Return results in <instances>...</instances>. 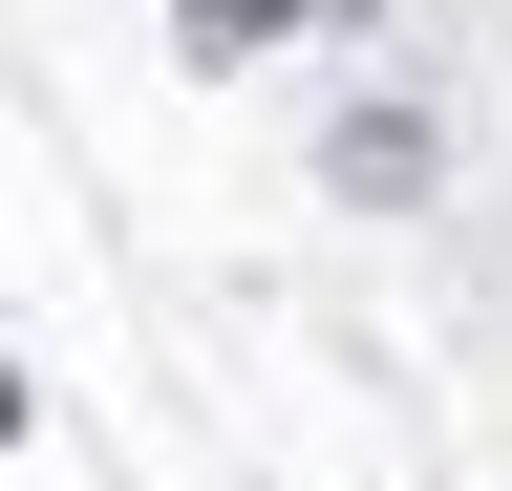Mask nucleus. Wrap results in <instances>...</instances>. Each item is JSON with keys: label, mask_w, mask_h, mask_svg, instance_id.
Masks as SVG:
<instances>
[{"label": "nucleus", "mask_w": 512, "mask_h": 491, "mask_svg": "<svg viewBox=\"0 0 512 491\" xmlns=\"http://www.w3.org/2000/svg\"><path fill=\"white\" fill-rule=\"evenodd\" d=\"M299 22V0H192V43H278Z\"/></svg>", "instance_id": "1"}, {"label": "nucleus", "mask_w": 512, "mask_h": 491, "mask_svg": "<svg viewBox=\"0 0 512 491\" xmlns=\"http://www.w3.org/2000/svg\"><path fill=\"white\" fill-rule=\"evenodd\" d=\"M0 427H22V385H0Z\"/></svg>", "instance_id": "2"}]
</instances>
